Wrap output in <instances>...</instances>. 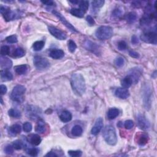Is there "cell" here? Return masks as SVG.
Returning a JSON list of instances; mask_svg holds the SVG:
<instances>
[{
  "label": "cell",
  "instance_id": "obj_39",
  "mask_svg": "<svg viewBox=\"0 0 157 157\" xmlns=\"http://www.w3.org/2000/svg\"><path fill=\"white\" fill-rule=\"evenodd\" d=\"M6 40L8 43H11V44H15L18 42L17 37L15 35H11L8 36L7 38H6Z\"/></svg>",
  "mask_w": 157,
  "mask_h": 157
},
{
  "label": "cell",
  "instance_id": "obj_46",
  "mask_svg": "<svg viewBox=\"0 0 157 157\" xmlns=\"http://www.w3.org/2000/svg\"><path fill=\"white\" fill-rule=\"evenodd\" d=\"M39 150L36 148H32L28 151V154L32 156H36L38 154Z\"/></svg>",
  "mask_w": 157,
  "mask_h": 157
},
{
  "label": "cell",
  "instance_id": "obj_11",
  "mask_svg": "<svg viewBox=\"0 0 157 157\" xmlns=\"http://www.w3.org/2000/svg\"><path fill=\"white\" fill-rule=\"evenodd\" d=\"M138 125L140 129L146 130H147L150 126V123L149 121L146 118L144 115L142 114H139L137 117Z\"/></svg>",
  "mask_w": 157,
  "mask_h": 157
},
{
  "label": "cell",
  "instance_id": "obj_2",
  "mask_svg": "<svg viewBox=\"0 0 157 157\" xmlns=\"http://www.w3.org/2000/svg\"><path fill=\"white\" fill-rule=\"evenodd\" d=\"M103 138L110 146H115L117 142V136L115 128L112 125H107L103 130Z\"/></svg>",
  "mask_w": 157,
  "mask_h": 157
},
{
  "label": "cell",
  "instance_id": "obj_15",
  "mask_svg": "<svg viewBox=\"0 0 157 157\" xmlns=\"http://www.w3.org/2000/svg\"><path fill=\"white\" fill-rule=\"evenodd\" d=\"M115 95L117 97L120 99H126L130 96V92L126 88H118L115 90Z\"/></svg>",
  "mask_w": 157,
  "mask_h": 157
},
{
  "label": "cell",
  "instance_id": "obj_31",
  "mask_svg": "<svg viewBox=\"0 0 157 157\" xmlns=\"http://www.w3.org/2000/svg\"><path fill=\"white\" fill-rule=\"evenodd\" d=\"M92 8L95 11L97 9H100L102 7L104 4V1L102 0H96V1H93L92 3Z\"/></svg>",
  "mask_w": 157,
  "mask_h": 157
},
{
  "label": "cell",
  "instance_id": "obj_28",
  "mask_svg": "<svg viewBox=\"0 0 157 157\" xmlns=\"http://www.w3.org/2000/svg\"><path fill=\"white\" fill-rule=\"evenodd\" d=\"M82 132H83V130L82 128L79 125H75L74 126L71 130V133L73 136H80L82 135Z\"/></svg>",
  "mask_w": 157,
  "mask_h": 157
},
{
  "label": "cell",
  "instance_id": "obj_18",
  "mask_svg": "<svg viewBox=\"0 0 157 157\" xmlns=\"http://www.w3.org/2000/svg\"><path fill=\"white\" fill-rule=\"evenodd\" d=\"M60 118L61 120L64 123H67L71 120L72 114L68 110H65L62 112L60 115Z\"/></svg>",
  "mask_w": 157,
  "mask_h": 157
},
{
  "label": "cell",
  "instance_id": "obj_25",
  "mask_svg": "<svg viewBox=\"0 0 157 157\" xmlns=\"http://www.w3.org/2000/svg\"><path fill=\"white\" fill-rule=\"evenodd\" d=\"M45 122L43 120H39L37 125L36 126V131L39 133H43L45 131Z\"/></svg>",
  "mask_w": 157,
  "mask_h": 157
},
{
  "label": "cell",
  "instance_id": "obj_20",
  "mask_svg": "<svg viewBox=\"0 0 157 157\" xmlns=\"http://www.w3.org/2000/svg\"><path fill=\"white\" fill-rule=\"evenodd\" d=\"M0 74L2 81H9L13 78V75L8 70H2Z\"/></svg>",
  "mask_w": 157,
  "mask_h": 157
},
{
  "label": "cell",
  "instance_id": "obj_54",
  "mask_svg": "<svg viewBox=\"0 0 157 157\" xmlns=\"http://www.w3.org/2000/svg\"><path fill=\"white\" fill-rule=\"evenodd\" d=\"M70 2H71V3H73V4H77V3H79V2H78V1H70Z\"/></svg>",
  "mask_w": 157,
  "mask_h": 157
},
{
  "label": "cell",
  "instance_id": "obj_41",
  "mask_svg": "<svg viewBox=\"0 0 157 157\" xmlns=\"http://www.w3.org/2000/svg\"><path fill=\"white\" fill-rule=\"evenodd\" d=\"M68 155L71 157H78L82 155V152L80 150H69Z\"/></svg>",
  "mask_w": 157,
  "mask_h": 157
},
{
  "label": "cell",
  "instance_id": "obj_51",
  "mask_svg": "<svg viewBox=\"0 0 157 157\" xmlns=\"http://www.w3.org/2000/svg\"><path fill=\"white\" fill-rule=\"evenodd\" d=\"M131 43H133V44H134V45L137 44L139 43V39L138 38V37L136 36V35L132 36V37H131Z\"/></svg>",
  "mask_w": 157,
  "mask_h": 157
},
{
  "label": "cell",
  "instance_id": "obj_30",
  "mask_svg": "<svg viewBox=\"0 0 157 157\" xmlns=\"http://www.w3.org/2000/svg\"><path fill=\"white\" fill-rule=\"evenodd\" d=\"M44 47V43L43 41H38L35 42L33 45V48L35 51H40L42 50Z\"/></svg>",
  "mask_w": 157,
  "mask_h": 157
},
{
  "label": "cell",
  "instance_id": "obj_50",
  "mask_svg": "<svg viewBox=\"0 0 157 157\" xmlns=\"http://www.w3.org/2000/svg\"><path fill=\"white\" fill-rule=\"evenodd\" d=\"M0 92H1V94H5L7 92V87L5 85H1L0 86Z\"/></svg>",
  "mask_w": 157,
  "mask_h": 157
},
{
  "label": "cell",
  "instance_id": "obj_40",
  "mask_svg": "<svg viewBox=\"0 0 157 157\" xmlns=\"http://www.w3.org/2000/svg\"><path fill=\"white\" fill-rule=\"evenodd\" d=\"M12 146L14 147L15 150H20L22 149V147H23V144L22 141H20L19 140H16L15 141L13 142Z\"/></svg>",
  "mask_w": 157,
  "mask_h": 157
},
{
  "label": "cell",
  "instance_id": "obj_35",
  "mask_svg": "<svg viewBox=\"0 0 157 157\" xmlns=\"http://www.w3.org/2000/svg\"><path fill=\"white\" fill-rule=\"evenodd\" d=\"M89 7V2L88 1H82L79 2V9L83 11L84 13L88 10Z\"/></svg>",
  "mask_w": 157,
  "mask_h": 157
},
{
  "label": "cell",
  "instance_id": "obj_6",
  "mask_svg": "<svg viewBox=\"0 0 157 157\" xmlns=\"http://www.w3.org/2000/svg\"><path fill=\"white\" fill-rule=\"evenodd\" d=\"M140 39L144 42L152 44H156L157 35L154 31H148L143 33L140 36Z\"/></svg>",
  "mask_w": 157,
  "mask_h": 157
},
{
  "label": "cell",
  "instance_id": "obj_23",
  "mask_svg": "<svg viewBox=\"0 0 157 157\" xmlns=\"http://www.w3.org/2000/svg\"><path fill=\"white\" fill-rule=\"evenodd\" d=\"M133 82V80H132V78L129 76H128L124 78L122 80L121 84H122V86H123V88H128L131 86Z\"/></svg>",
  "mask_w": 157,
  "mask_h": 157
},
{
  "label": "cell",
  "instance_id": "obj_42",
  "mask_svg": "<svg viewBox=\"0 0 157 157\" xmlns=\"http://www.w3.org/2000/svg\"><path fill=\"white\" fill-rule=\"evenodd\" d=\"M127 49V44L124 41H120L118 43V49L119 51H123Z\"/></svg>",
  "mask_w": 157,
  "mask_h": 157
},
{
  "label": "cell",
  "instance_id": "obj_3",
  "mask_svg": "<svg viewBox=\"0 0 157 157\" xmlns=\"http://www.w3.org/2000/svg\"><path fill=\"white\" fill-rule=\"evenodd\" d=\"M113 35V29L109 26H101L99 27L96 32L95 36L100 40H107Z\"/></svg>",
  "mask_w": 157,
  "mask_h": 157
},
{
  "label": "cell",
  "instance_id": "obj_24",
  "mask_svg": "<svg viewBox=\"0 0 157 157\" xmlns=\"http://www.w3.org/2000/svg\"><path fill=\"white\" fill-rule=\"evenodd\" d=\"M119 114V110L117 108H111L107 112V117L109 120H113L116 118Z\"/></svg>",
  "mask_w": 157,
  "mask_h": 157
},
{
  "label": "cell",
  "instance_id": "obj_45",
  "mask_svg": "<svg viewBox=\"0 0 157 157\" xmlns=\"http://www.w3.org/2000/svg\"><path fill=\"white\" fill-rule=\"evenodd\" d=\"M124 63H125V61L122 57H118L115 61V63L118 67H122L124 65Z\"/></svg>",
  "mask_w": 157,
  "mask_h": 157
},
{
  "label": "cell",
  "instance_id": "obj_1",
  "mask_svg": "<svg viewBox=\"0 0 157 157\" xmlns=\"http://www.w3.org/2000/svg\"><path fill=\"white\" fill-rule=\"evenodd\" d=\"M71 84L73 92L77 96H82L86 90L85 81L82 74L75 73L71 78Z\"/></svg>",
  "mask_w": 157,
  "mask_h": 157
},
{
  "label": "cell",
  "instance_id": "obj_48",
  "mask_svg": "<svg viewBox=\"0 0 157 157\" xmlns=\"http://www.w3.org/2000/svg\"><path fill=\"white\" fill-rule=\"evenodd\" d=\"M86 20L90 26H93L94 23H95V22H94L93 18L90 15H88L87 17H86Z\"/></svg>",
  "mask_w": 157,
  "mask_h": 157
},
{
  "label": "cell",
  "instance_id": "obj_7",
  "mask_svg": "<svg viewBox=\"0 0 157 157\" xmlns=\"http://www.w3.org/2000/svg\"><path fill=\"white\" fill-rule=\"evenodd\" d=\"M0 12L1 14L3 15L4 19H5L6 21L9 22L11 20H13L18 17L19 14L15 11H11L9 8L7 7L1 6L0 8Z\"/></svg>",
  "mask_w": 157,
  "mask_h": 157
},
{
  "label": "cell",
  "instance_id": "obj_26",
  "mask_svg": "<svg viewBox=\"0 0 157 157\" xmlns=\"http://www.w3.org/2000/svg\"><path fill=\"white\" fill-rule=\"evenodd\" d=\"M136 19H137V15L135 12H131L126 15V20L127 22L130 24L134 23L136 21Z\"/></svg>",
  "mask_w": 157,
  "mask_h": 157
},
{
  "label": "cell",
  "instance_id": "obj_21",
  "mask_svg": "<svg viewBox=\"0 0 157 157\" xmlns=\"http://www.w3.org/2000/svg\"><path fill=\"white\" fill-rule=\"evenodd\" d=\"M29 141L34 146H39L41 142V137L38 134H31L29 138Z\"/></svg>",
  "mask_w": 157,
  "mask_h": 157
},
{
  "label": "cell",
  "instance_id": "obj_32",
  "mask_svg": "<svg viewBox=\"0 0 157 157\" xmlns=\"http://www.w3.org/2000/svg\"><path fill=\"white\" fill-rule=\"evenodd\" d=\"M8 114L10 117H13V118H18L21 117V113L19 110L15 109H11L8 111Z\"/></svg>",
  "mask_w": 157,
  "mask_h": 157
},
{
  "label": "cell",
  "instance_id": "obj_19",
  "mask_svg": "<svg viewBox=\"0 0 157 157\" xmlns=\"http://www.w3.org/2000/svg\"><path fill=\"white\" fill-rule=\"evenodd\" d=\"M138 136V140L137 143L140 146H144L147 144L148 141V137L146 134L144 133H139L137 134Z\"/></svg>",
  "mask_w": 157,
  "mask_h": 157
},
{
  "label": "cell",
  "instance_id": "obj_44",
  "mask_svg": "<svg viewBox=\"0 0 157 157\" xmlns=\"http://www.w3.org/2000/svg\"><path fill=\"white\" fill-rule=\"evenodd\" d=\"M124 126H125V128L127 130H130L134 126V122L131 120H128L125 121V123H124Z\"/></svg>",
  "mask_w": 157,
  "mask_h": 157
},
{
  "label": "cell",
  "instance_id": "obj_9",
  "mask_svg": "<svg viewBox=\"0 0 157 157\" xmlns=\"http://www.w3.org/2000/svg\"><path fill=\"white\" fill-rule=\"evenodd\" d=\"M84 45L85 49L91 51L94 54L99 55L101 53V49L100 46L97 45V44L92 42V41L90 40H86L84 42Z\"/></svg>",
  "mask_w": 157,
  "mask_h": 157
},
{
  "label": "cell",
  "instance_id": "obj_13",
  "mask_svg": "<svg viewBox=\"0 0 157 157\" xmlns=\"http://www.w3.org/2000/svg\"><path fill=\"white\" fill-rule=\"evenodd\" d=\"M103 128V119L101 117H99L94 123V125L92 128L91 133L93 135L96 136L98 134Z\"/></svg>",
  "mask_w": 157,
  "mask_h": 157
},
{
  "label": "cell",
  "instance_id": "obj_36",
  "mask_svg": "<svg viewBox=\"0 0 157 157\" xmlns=\"http://www.w3.org/2000/svg\"><path fill=\"white\" fill-rule=\"evenodd\" d=\"M25 55V51L22 48H17L14 52V56L15 57H22Z\"/></svg>",
  "mask_w": 157,
  "mask_h": 157
},
{
  "label": "cell",
  "instance_id": "obj_16",
  "mask_svg": "<svg viewBox=\"0 0 157 157\" xmlns=\"http://www.w3.org/2000/svg\"><path fill=\"white\" fill-rule=\"evenodd\" d=\"M0 63H1V67L4 70H7L11 68L12 66V61L7 59V58L2 56L0 59Z\"/></svg>",
  "mask_w": 157,
  "mask_h": 157
},
{
  "label": "cell",
  "instance_id": "obj_4",
  "mask_svg": "<svg viewBox=\"0 0 157 157\" xmlns=\"http://www.w3.org/2000/svg\"><path fill=\"white\" fill-rule=\"evenodd\" d=\"M26 88L21 85H16L12 90L11 94V98L14 101L21 102L23 101L24 94L25 93Z\"/></svg>",
  "mask_w": 157,
  "mask_h": 157
},
{
  "label": "cell",
  "instance_id": "obj_53",
  "mask_svg": "<svg viewBox=\"0 0 157 157\" xmlns=\"http://www.w3.org/2000/svg\"><path fill=\"white\" fill-rule=\"evenodd\" d=\"M46 156H51V157H53V156H58V155L55 154V153L54 152H49L48 154L45 155Z\"/></svg>",
  "mask_w": 157,
  "mask_h": 157
},
{
  "label": "cell",
  "instance_id": "obj_49",
  "mask_svg": "<svg viewBox=\"0 0 157 157\" xmlns=\"http://www.w3.org/2000/svg\"><path fill=\"white\" fill-rule=\"evenodd\" d=\"M129 55L132 58H134V59H138V58L139 57V53L134 51H130L129 52Z\"/></svg>",
  "mask_w": 157,
  "mask_h": 157
},
{
  "label": "cell",
  "instance_id": "obj_34",
  "mask_svg": "<svg viewBox=\"0 0 157 157\" xmlns=\"http://www.w3.org/2000/svg\"><path fill=\"white\" fill-rule=\"evenodd\" d=\"M123 14V9L122 7H118L116 9H115L114 11L112 12V15L114 17L119 18Z\"/></svg>",
  "mask_w": 157,
  "mask_h": 157
},
{
  "label": "cell",
  "instance_id": "obj_12",
  "mask_svg": "<svg viewBox=\"0 0 157 157\" xmlns=\"http://www.w3.org/2000/svg\"><path fill=\"white\" fill-rule=\"evenodd\" d=\"M52 13L54 14L56 17H57L59 19V20H60V21L63 23V24H64V25H65L66 27H67V28H68L69 30L70 31H71L72 32H76V33H77L78 31H77L76 29L74 28L72 25L69 22H68V20L66 19L63 15H62L60 12H57L56 11H53L52 12Z\"/></svg>",
  "mask_w": 157,
  "mask_h": 157
},
{
  "label": "cell",
  "instance_id": "obj_27",
  "mask_svg": "<svg viewBox=\"0 0 157 157\" xmlns=\"http://www.w3.org/2000/svg\"><path fill=\"white\" fill-rule=\"evenodd\" d=\"M22 128L19 124H15L10 127V133L13 135H17L21 132Z\"/></svg>",
  "mask_w": 157,
  "mask_h": 157
},
{
  "label": "cell",
  "instance_id": "obj_47",
  "mask_svg": "<svg viewBox=\"0 0 157 157\" xmlns=\"http://www.w3.org/2000/svg\"><path fill=\"white\" fill-rule=\"evenodd\" d=\"M14 147L11 145L7 146L5 148V152L8 155H11L14 153Z\"/></svg>",
  "mask_w": 157,
  "mask_h": 157
},
{
  "label": "cell",
  "instance_id": "obj_43",
  "mask_svg": "<svg viewBox=\"0 0 157 157\" xmlns=\"http://www.w3.org/2000/svg\"><path fill=\"white\" fill-rule=\"evenodd\" d=\"M32 128H33L32 125L30 122H25L23 124V131L25 132H26V133H29V132H30L32 130Z\"/></svg>",
  "mask_w": 157,
  "mask_h": 157
},
{
  "label": "cell",
  "instance_id": "obj_29",
  "mask_svg": "<svg viewBox=\"0 0 157 157\" xmlns=\"http://www.w3.org/2000/svg\"><path fill=\"white\" fill-rule=\"evenodd\" d=\"M38 110L36 109L35 107H31V106L28 108V114H29V117L33 118L34 119L38 117Z\"/></svg>",
  "mask_w": 157,
  "mask_h": 157
},
{
  "label": "cell",
  "instance_id": "obj_17",
  "mask_svg": "<svg viewBox=\"0 0 157 157\" xmlns=\"http://www.w3.org/2000/svg\"><path fill=\"white\" fill-rule=\"evenodd\" d=\"M65 55L64 52L61 49H53L49 53V56L53 59L59 60L63 58Z\"/></svg>",
  "mask_w": 157,
  "mask_h": 157
},
{
  "label": "cell",
  "instance_id": "obj_38",
  "mask_svg": "<svg viewBox=\"0 0 157 157\" xmlns=\"http://www.w3.org/2000/svg\"><path fill=\"white\" fill-rule=\"evenodd\" d=\"M10 53V47L7 45H3L1 48V56H6Z\"/></svg>",
  "mask_w": 157,
  "mask_h": 157
},
{
  "label": "cell",
  "instance_id": "obj_14",
  "mask_svg": "<svg viewBox=\"0 0 157 157\" xmlns=\"http://www.w3.org/2000/svg\"><path fill=\"white\" fill-rule=\"evenodd\" d=\"M142 74V70L138 68H132L129 72V76L132 78L133 82H134L135 84L137 83L138 82L140 76Z\"/></svg>",
  "mask_w": 157,
  "mask_h": 157
},
{
  "label": "cell",
  "instance_id": "obj_33",
  "mask_svg": "<svg viewBox=\"0 0 157 157\" xmlns=\"http://www.w3.org/2000/svg\"><path fill=\"white\" fill-rule=\"evenodd\" d=\"M70 12H71V14L73 15H74L76 16V17L79 18L83 17L85 14L83 11H82L79 9H72L71 11H70Z\"/></svg>",
  "mask_w": 157,
  "mask_h": 157
},
{
  "label": "cell",
  "instance_id": "obj_8",
  "mask_svg": "<svg viewBox=\"0 0 157 157\" xmlns=\"http://www.w3.org/2000/svg\"><path fill=\"white\" fill-rule=\"evenodd\" d=\"M49 31L50 32V33L54 36L55 38L59 40H65L67 38V34L63 31H61L60 29L54 27H48Z\"/></svg>",
  "mask_w": 157,
  "mask_h": 157
},
{
  "label": "cell",
  "instance_id": "obj_52",
  "mask_svg": "<svg viewBox=\"0 0 157 157\" xmlns=\"http://www.w3.org/2000/svg\"><path fill=\"white\" fill-rule=\"evenodd\" d=\"M42 2L44 5H46V6H53V5H54L55 3L53 2V1H41Z\"/></svg>",
  "mask_w": 157,
  "mask_h": 157
},
{
  "label": "cell",
  "instance_id": "obj_37",
  "mask_svg": "<svg viewBox=\"0 0 157 157\" xmlns=\"http://www.w3.org/2000/svg\"><path fill=\"white\" fill-rule=\"evenodd\" d=\"M68 47L69 51L73 53V52H75L76 49H77V45L73 41L70 40V41H69V42H68Z\"/></svg>",
  "mask_w": 157,
  "mask_h": 157
},
{
  "label": "cell",
  "instance_id": "obj_10",
  "mask_svg": "<svg viewBox=\"0 0 157 157\" xmlns=\"http://www.w3.org/2000/svg\"><path fill=\"white\" fill-rule=\"evenodd\" d=\"M152 91L148 86H146L144 91V104L147 110L150 109L151 107Z\"/></svg>",
  "mask_w": 157,
  "mask_h": 157
},
{
  "label": "cell",
  "instance_id": "obj_5",
  "mask_svg": "<svg viewBox=\"0 0 157 157\" xmlns=\"http://www.w3.org/2000/svg\"><path fill=\"white\" fill-rule=\"evenodd\" d=\"M33 63L35 67L39 70H43L50 67V62L44 57L41 56H35L34 57Z\"/></svg>",
  "mask_w": 157,
  "mask_h": 157
},
{
  "label": "cell",
  "instance_id": "obj_22",
  "mask_svg": "<svg viewBox=\"0 0 157 157\" xmlns=\"http://www.w3.org/2000/svg\"><path fill=\"white\" fill-rule=\"evenodd\" d=\"M28 69V67L27 65H19L15 67V72L19 75H22V74H25Z\"/></svg>",
  "mask_w": 157,
  "mask_h": 157
}]
</instances>
